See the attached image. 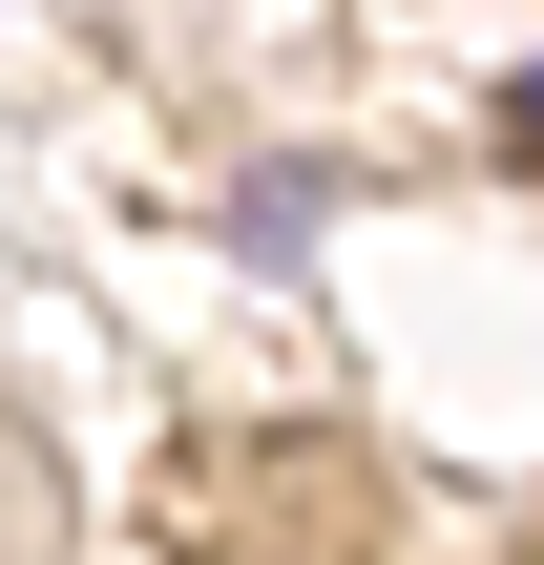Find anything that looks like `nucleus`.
<instances>
[{"instance_id": "1", "label": "nucleus", "mask_w": 544, "mask_h": 565, "mask_svg": "<svg viewBox=\"0 0 544 565\" xmlns=\"http://www.w3.org/2000/svg\"><path fill=\"white\" fill-rule=\"evenodd\" d=\"M524 147H544V84H524Z\"/></svg>"}]
</instances>
